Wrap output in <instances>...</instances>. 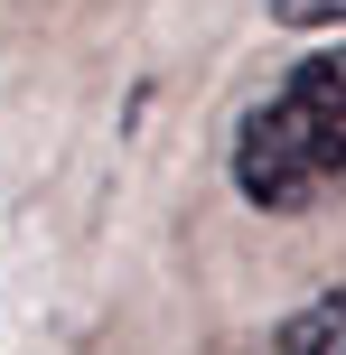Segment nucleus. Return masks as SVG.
Listing matches in <instances>:
<instances>
[{
    "label": "nucleus",
    "mask_w": 346,
    "mask_h": 355,
    "mask_svg": "<svg viewBox=\"0 0 346 355\" xmlns=\"http://www.w3.org/2000/svg\"><path fill=\"white\" fill-rule=\"evenodd\" d=\"M225 178L253 215H318L346 196V37H318L243 103Z\"/></svg>",
    "instance_id": "nucleus-1"
},
{
    "label": "nucleus",
    "mask_w": 346,
    "mask_h": 355,
    "mask_svg": "<svg viewBox=\"0 0 346 355\" xmlns=\"http://www.w3.org/2000/svg\"><path fill=\"white\" fill-rule=\"evenodd\" d=\"M272 355H346V281H328L318 300H300L291 318H281Z\"/></svg>",
    "instance_id": "nucleus-2"
},
{
    "label": "nucleus",
    "mask_w": 346,
    "mask_h": 355,
    "mask_svg": "<svg viewBox=\"0 0 346 355\" xmlns=\"http://www.w3.org/2000/svg\"><path fill=\"white\" fill-rule=\"evenodd\" d=\"M272 19L300 37H346V0H272Z\"/></svg>",
    "instance_id": "nucleus-3"
}]
</instances>
